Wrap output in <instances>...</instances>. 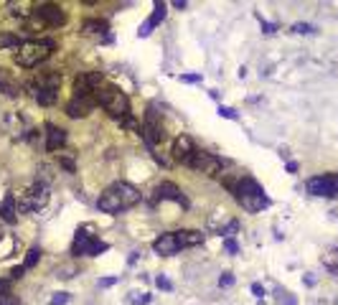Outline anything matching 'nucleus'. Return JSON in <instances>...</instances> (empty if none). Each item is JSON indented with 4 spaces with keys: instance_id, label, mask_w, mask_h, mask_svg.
Masks as SVG:
<instances>
[{
    "instance_id": "nucleus-14",
    "label": "nucleus",
    "mask_w": 338,
    "mask_h": 305,
    "mask_svg": "<svg viewBox=\"0 0 338 305\" xmlns=\"http://www.w3.org/2000/svg\"><path fill=\"white\" fill-rule=\"evenodd\" d=\"M198 148L194 145V140H191V137L188 135H178V137H175V140H173V158L175 160H178V163H183V165H188V160L191 158H194V152H196Z\"/></svg>"
},
{
    "instance_id": "nucleus-19",
    "label": "nucleus",
    "mask_w": 338,
    "mask_h": 305,
    "mask_svg": "<svg viewBox=\"0 0 338 305\" xmlns=\"http://www.w3.org/2000/svg\"><path fill=\"white\" fill-rule=\"evenodd\" d=\"M0 219L5 224H16L18 221V204H16V196L8 193L3 198V204H0Z\"/></svg>"
},
{
    "instance_id": "nucleus-37",
    "label": "nucleus",
    "mask_w": 338,
    "mask_h": 305,
    "mask_svg": "<svg viewBox=\"0 0 338 305\" xmlns=\"http://www.w3.org/2000/svg\"><path fill=\"white\" fill-rule=\"evenodd\" d=\"M155 282H158V287H163V290H170V287H173V285H170V280H168V277H163V274H160V277H158Z\"/></svg>"
},
{
    "instance_id": "nucleus-20",
    "label": "nucleus",
    "mask_w": 338,
    "mask_h": 305,
    "mask_svg": "<svg viewBox=\"0 0 338 305\" xmlns=\"http://www.w3.org/2000/svg\"><path fill=\"white\" fill-rule=\"evenodd\" d=\"M175 239H178L181 249L183 247H198V244H203V237L201 232H196V229H181V232H175Z\"/></svg>"
},
{
    "instance_id": "nucleus-33",
    "label": "nucleus",
    "mask_w": 338,
    "mask_h": 305,
    "mask_svg": "<svg viewBox=\"0 0 338 305\" xmlns=\"http://www.w3.org/2000/svg\"><path fill=\"white\" fill-rule=\"evenodd\" d=\"M58 163H61V165L66 168L69 173H74V160H71V158H66V155H58Z\"/></svg>"
},
{
    "instance_id": "nucleus-24",
    "label": "nucleus",
    "mask_w": 338,
    "mask_h": 305,
    "mask_svg": "<svg viewBox=\"0 0 338 305\" xmlns=\"http://www.w3.org/2000/svg\"><path fill=\"white\" fill-rule=\"evenodd\" d=\"M323 267L331 270L333 274L338 272V247H331L326 254H323Z\"/></svg>"
},
{
    "instance_id": "nucleus-34",
    "label": "nucleus",
    "mask_w": 338,
    "mask_h": 305,
    "mask_svg": "<svg viewBox=\"0 0 338 305\" xmlns=\"http://www.w3.org/2000/svg\"><path fill=\"white\" fill-rule=\"evenodd\" d=\"M219 285H224V287H229V285H234V274L231 272H224L222 277H219Z\"/></svg>"
},
{
    "instance_id": "nucleus-42",
    "label": "nucleus",
    "mask_w": 338,
    "mask_h": 305,
    "mask_svg": "<svg viewBox=\"0 0 338 305\" xmlns=\"http://www.w3.org/2000/svg\"><path fill=\"white\" fill-rule=\"evenodd\" d=\"M298 171V163H287V173H295Z\"/></svg>"
},
{
    "instance_id": "nucleus-5",
    "label": "nucleus",
    "mask_w": 338,
    "mask_h": 305,
    "mask_svg": "<svg viewBox=\"0 0 338 305\" xmlns=\"http://www.w3.org/2000/svg\"><path fill=\"white\" fill-rule=\"evenodd\" d=\"M58 87H61V76H58L56 71H43V74H38L36 79L31 82L33 97L43 107H51L58 99Z\"/></svg>"
},
{
    "instance_id": "nucleus-9",
    "label": "nucleus",
    "mask_w": 338,
    "mask_h": 305,
    "mask_svg": "<svg viewBox=\"0 0 338 305\" xmlns=\"http://www.w3.org/2000/svg\"><path fill=\"white\" fill-rule=\"evenodd\" d=\"M305 188H308V193H313V196H328V198H338V173H326V176L308 178Z\"/></svg>"
},
{
    "instance_id": "nucleus-30",
    "label": "nucleus",
    "mask_w": 338,
    "mask_h": 305,
    "mask_svg": "<svg viewBox=\"0 0 338 305\" xmlns=\"http://www.w3.org/2000/svg\"><path fill=\"white\" fill-rule=\"evenodd\" d=\"M292 30H295V33H313V26L310 23H295V26H292Z\"/></svg>"
},
{
    "instance_id": "nucleus-32",
    "label": "nucleus",
    "mask_w": 338,
    "mask_h": 305,
    "mask_svg": "<svg viewBox=\"0 0 338 305\" xmlns=\"http://www.w3.org/2000/svg\"><path fill=\"white\" fill-rule=\"evenodd\" d=\"M219 115L226 117V120H237V112H234L231 107H219Z\"/></svg>"
},
{
    "instance_id": "nucleus-3",
    "label": "nucleus",
    "mask_w": 338,
    "mask_h": 305,
    "mask_svg": "<svg viewBox=\"0 0 338 305\" xmlns=\"http://www.w3.org/2000/svg\"><path fill=\"white\" fill-rule=\"evenodd\" d=\"M56 49V43L51 38H38V41H26L21 43V49L16 51V64L18 66H38L41 61H46L51 56V51Z\"/></svg>"
},
{
    "instance_id": "nucleus-40",
    "label": "nucleus",
    "mask_w": 338,
    "mask_h": 305,
    "mask_svg": "<svg viewBox=\"0 0 338 305\" xmlns=\"http://www.w3.org/2000/svg\"><path fill=\"white\" fill-rule=\"evenodd\" d=\"M114 282H117V277H105V280H99L102 287H110V285H114Z\"/></svg>"
},
{
    "instance_id": "nucleus-18",
    "label": "nucleus",
    "mask_w": 338,
    "mask_h": 305,
    "mask_svg": "<svg viewBox=\"0 0 338 305\" xmlns=\"http://www.w3.org/2000/svg\"><path fill=\"white\" fill-rule=\"evenodd\" d=\"M64 143H66V130L56 125H46V150L56 152L64 148Z\"/></svg>"
},
{
    "instance_id": "nucleus-31",
    "label": "nucleus",
    "mask_w": 338,
    "mask_h": 305,
    "mask_svg": "<svg viewBox=\"0 0 338 305\" xmlns=\"http://www.w3.org/2000/svg\"><path fill=\"white\" fill-rule=\"evenodd\" d=\"M66 303H69V293H56L51 300V305H66Z\"/></svg>"
},
{
    "instance_id": "nucleus-28",
    "label": "nucleus",
    "mask_w": 338,
    "mask_h": 305,
    "mask_svg": "<svg viewBox=\"0 0 338 305\" xmlns=\"http://www.w3.org/2000/svg\"><path fill=\"white\" fill-rule=\"evenodd\" d=\"M130 303H132V305H145V303H150V295H145V293H130Z\"/></svg>"
},
{
    "instance_id": "nucleus-36",
    "label": "nucleus",
    "mask_w": 338,
    "mask_h": 305,
    "mask_svg": "<svg viewBox=\"0 0 338 305\" xmlns=\"http://www.w3.org/2000/svg\"><path fill=\"white\" fill-rule=\"evenodd\" d=\"M181 82H186V84H194V82H201V74H183V76H181Z\"/></svg>"
},
{
    "instance_id": "nucleus-17",
    "label": "nucleus",
    "mask_w": 338,
    "mask_h": 305,
    "mask_svg": "<svg viewBox=\"0 0 338 305\" xmlns=\"http://www.w3.org/2000/svg\"><path fill=\"white\" fill-rule=\"evenodd\" d=\"M166 13H168V5L166 3H155V8H153V15H150V18L148 21H145L142 26H140V30H138V33L145 38V36H150V30L158 26V23H163L166 21Z\"/></svg>"
},
{
    "instance_id": "nucleus-27",
    "label": "nucleus",
    "mask_w": 338,
    "mask_h": 305,
    "mask_svg": "<svg viewBox=\"0 0 338 305\" xmlns=\"http://www.w3.org/2000/svg\"><path fill=\"white\" fill-rule=\"evenodd\" d=\"M41 259V252L38 249H28V254H26V262H23V267L26 270H31V267H36V262Z\"/></svg>"
},
{
    "instance_id": "nucleus-11",
    "label": "nucleus",
    "mask_w": 338,
    "mask_h": 305,
    "mask_svg": "<svg viewBox=\"0 0 338 305\" xmlns=\"http://www.w3.org/2000/svg\"><path fill=\"white\" fill-rule=\"evenodd\" d=\"M33 15L43 23V26H51V28H58L66 23V13L61 5H54V3H41L33 8Z\"/></svg>"
},
{
    "instance_id": "nucleus-21",
    "label": "nucleus",
    "mask_w": 338,
    "mask_h": 305,
    "mask_svg": "<svg viewBox=\"0 0 338 305\" xmlns=\"http://www.w3.org/2000/svg\"><path fill=\"white\" fill-rule=\"evenodd\" d=\"M0 92L8 94V97H18V82L13 79L10 71L3 69V66H0Z\"/></svg>"
},
{
    "instance_id": "nucleus-4",
    "label": "nucleus",
    "mask_w": 338,
    "mask_h": 305,
    "mask_svg": "<svg viewBox=\"0 0 338 305\" xmlns=\"http://www.w3.org/2000/svg\"><path fill=\"white\" fill-rule=\"evenodd\" d=\"M234 196H237V201L242 204V209L249 211V214H257L270 204L264 191H262V186L254 178H239V186H237V193Z\"/></svg>"
},
{
    "instance_id": "nucleus-16",
    "label": "nucleus",
    "mask_w": 338,
    "mask_h": 305,
    "mask_svg": "<svg viewBox=\"0 0 338 305\" xmlns=\"http://www.w3.org/2000/svg\"><path fill=\"white\" fill-rule=\"evenodd\" d=\"M153 249L160 254V257H173L175 252L181 249L178 239H175V232H168V234H160L155 242H153Z\"/></svg>"
},
{
    "instance_id": "nucleus-43",
    "label": "nucleus",
    "mask_w": 338,
    "mask_h": 305,
    "mask_svg": "<svg viewBox=\"0 0 338 305\" xmlns=\"http://www.w3.org/2000/svg\"><path fill=\"white\" fill-rule=\"evenodd\" d=\"M0 239H3V229H0Z\"/></svg>"
},
{
    "instance_id": "nucleus-29",
    "label": "nucleus",
    "mask_w": 338,
    "mask_h": 305,
    "mask_svg": "<svg viewBox=\"0 0 338 305\" xmlns=\"http://www.w3.org/2000/svg\"><path fill=\"white\" fill-rule=\"evenodd\" d=\"M71 274H74V267H71V265H66V267H58V270H56V277H61V280H69Z\"/></svg>"
},
{
    "instance_id": "nucleus-23",
    "label": "nucleus",
    "mask_w": 338,
    "mask_h": 305,
    "mask_svg": "<svg viewBox=\"0 0 338 305\" xmlns=\"http://www.w3.org/2000/svg\"><path fill=\"white\" fill-rule=\"evenodd\" d=\"M82 30L86 36H99V33H107V21H99V18H92V21H84Z\"/></svg>"
},
{
    "instance_id": "nucleus-6",
    "label": "nucleus",
    "mask_w": 338,
    "mask_h": 305,
    "mask_svg": "<svg viewBox=\"0 0 338 305\" xmlns=\"http://www.w3.org/2000/svg\"><path fill=\"white\" fill-rule=\"evenodd\" d=\"M13 196H16L18 211H38V209H43L49 204V186L36 181V183H31V186H23Z\"/></svg>"
},
{
    "instance_id": "nucleus-22",
    "label": "nucleus",
    "mask_w": 338,
    "mask_h": 305,
    "mask_svg": "<svg viewBox=\"0 0 338 305\" xmlns=\"http://www.w3.org/2000/svg\"><path fill=\"white\" fill-rule=\"evenodd\" d=\"M5 132L10 135V137H21L23 135V120L18 117V115H8L5 117Z\"/></svg>"
},
{
    "instance_id": "nucleus-26",
    "label": "nucleus",
    "mask_w": 338,
    "mask_h": 305,
    "mask_svg": "<svg viewBox=\"0 0 338 305\" xmlns=\"http://www.w3.org/2000/svg\"><path fill=\"white\" fill-rule=\"evenodd\" d=\"M0 305H21L18 295H13L10 290H0Z\"/></svg>"
},
{
    "instance_id": "nucleus-13",
    "label": "nucleus",
    "mask_w": 338,
    "mask_h": 305,
    "mask_svg": "<svg viewBox=\"0 0 338 305\" xmlns=\"http://www.w3.org/2000/svg\"><path fill=\"white\" fill-rule=\"evenodd\" d=\"M97 107V94H89V97H71L66 102V115L69 117H86L92 110Z\"/></svg>"
},
{
    "instance_id": "nucleus-8",
    "label": "nucleus",
    "mask_w": 338,
    "mask_h": 305,
    "mask_svg": "<svg viewBox=\"0 0 338 305\" xmlns=\"http://www.w3.org/2000/svg\"><path fill=\"white\" fill-rule=\"evenodd\" d=\"M188 168H194L196 173H203V176H219L224 168V160L216 158L214 152H206V150H196L194 158L188 160Z\"/></svg>"
},
{
    "instance_id": "nucleus-2",
    "label": "nucleus",
    "mask_w": 338,
    "mask_h": 305,
    "mask_svg": "<svg viewBox=\"0 0 338 305\" xmlns=\"http://www.w3.org/2000/svg\"><path fill=\"white\" fill-rule=\"evenodd\" d=\"M97 104H99L110 117H114V120H122V117L130 115V99H127L125 92H122L120 87H114V84L99 87V92H97Z\"/></svg>"
},
{
    "instance_id": "nucleus-1",
    "label": "nucleus",
    "mask_w": 338,
    "mask_h": 305,
    "mask_svg": "<svg viewBox=\"0 0 338 305\" xmlns=\"http://www.w3.org/2000/svg\"><path fill=\"white\" fill-rule=\"evenodd\" d=\"M135 204H140V191L125 181H117L112 186H107L97 201L99 211H105V214H120L125 209H132Z\"/></svg>"
},
{
    "instance_id": "nucleus-7",
    "label": "nucleus",
    "mask_w": 338,
    "mask_h": 305,
    "mask_svg": "<svg viewBox=\"0 0 338 305\" xmlns=\"http://www.w3.org/2000/svg\"><path fill=\"white\" fill-rule=\"evenodd\" d=\"M71 252L79 257H97L102 252H107V242H99L97 237L86 234V229H79L74 237V244H71Z\"/></svg>"
},
{
    "instance_id": "nucleus-12",
    "label": "nucleus",
    "mask_w": 338,
    "mask_h": 305,
    "mask_svg": "<svg viewBox=\"0 0 338 305\" xmlns=\"http://www.w3.org/2000/svg\"><path fill=\"white\" fill-rule=\"evenodd\" d=\"M142 137L148 140V145L163 143L166 130H163V125H160V120H158L155 110H148V117H145V122H142Z\"/></svg>"
},
{
    "instance_id": "nucleus-41",
    "label": "nucleus",
    "mask_w": 338,
    "mask_h": 305,
    "mask_svg": "<svg viewBox=\"0 0 338 305\" xmlns=\"http://www.w3.org/2000/svg\"><path fill=\"white\" fill-rule=\"evenodd\" d=\"M259 21H262V18H259ZM262 28H264V33H272V30H275L272 23H264V21H262Z\"/></svg>"
},
{
    "instance_id": "nucleus-35",
    "label": "nucleus",
    "mask_w": 338,
    "mask_h": 305,
    "mask_svg": "<svg viewBox=\"0 0 338 305\" xmlns=\"http://www.w3.org/2000/svg\"><path fill=\"white\" fill-rule=\"evenodd\" d=\"M224 247H226L229 254H237V252H239V244L234 242V239H226V242H224Z\"/></svg>"
},
{
    "instance_id": "nucleus-10",
    "label": "nucleus",
    "mask_w": 338,
    "mask_h": 305,
    "mask_svg": "<svg viewBox=\"0 0 338 305\" xmlns=\"http://www.w3.org/2000/svg\"><path fill=\"white\" fill-rule=\"evenodd\" d=\"M105 76L102 71H84L74 79V97H89V94H97Z\"/></svg>"
},
{
    "instance_id": "nucleus-39",
    "label": "nucleus",
    "mask_w": 338,
    "mask_h": 305,
    "mask_svg": "<svg viewBox=\"0 0 338 305\" xmlns=\"http://www.w3.org/2000/svg\"><path fill=\"white\" fill-rule=\"evenodd\" d=\"M252 293H254L257 298H262V295H264V287H262L259 282H254V285H252Z\"/></svg>"
},
{
    "instance_id": "nucleus-25",
    "label": "nucleus",
    "mask_w": 338,
    "mask_h": 305,
    "mask_svg": "<svg viewBox=\"0 0 338 305\" xmlns=\"http://www.w3.org/2000/svg\"><path fill=\"white\" fill-rule=\"evenodd\" d=\"M10 46H13V49H21V41H18V36H10V33H3V36H0V49H10Z\"/></svg>"
},
{
    "instance_id": "nucleus-38",
    "label": "nucleus",
    "mask_w": 338,
    "mask_h": 305,
    "mask_svg": "<svg viewBox=\"0 0 338 305\" xmlns=\"http://www.w3.org/2000/svg\"><path fill=\"white\" fill-rule=\"evenodd\" d=\"M23 272H26V267H16V270L10 272V277H13V280H21V277H23Z\"/></svg>"
},
{
    "instance_id": "nucleus-15",
    "label": "nucleus",
    "mask_w": 338,
    "mask_h": 305,
    "mask_svg": "<svg viewBox=\"0 0 338 305\" xmlns=\"http://www.w3.org/2000/svg\"><path fill=\"white\" fill-rule=\"evenodd\" d=\"M155 198L158 201H175V204H181V206H188L186 201V196L181 193V188L175 186V183H160V186H155Z\"/></svg>"
}]
</instances>
